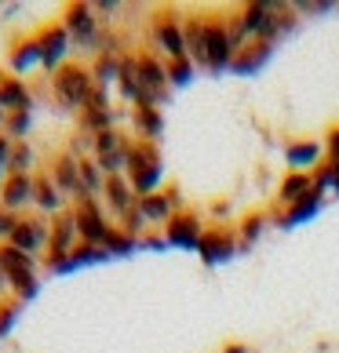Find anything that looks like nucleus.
<instances>
[{
    "instance_id": "0eeeda50",
    "label": "nucleus",
    "mask_w": 339,
    "mask_h": 353,
    "mask_svg": "<svg viewBox=\"0 0 339 353\" xmlns=\"http://www.w3.org/2000/svg\"><path fill=\"white\" fill-rule=\"evenodd\" d=\"M44 172H48V179L59 186L62 197L70 201V208L84 201V193H81V161H77V157H73L70 150H62V153L51 157Z\"/></svg>"
},
{
    "instance_id": "aec40b11",
    "label": "nucleus",
    "mask_w": 339,
    "mask_h": 353,
    "mask_svg": "<svg viewBox=\"0 0 339 353\" xmlns=\"http://www.w3.org/2000/svg\"><path fill=\"white\" fill-rule=\"evenodd\" d=\"M182 33H186V55H190V62L208 70V59H204V19H186V22H182Z\"/></svg>"
},
{
    "instance_id": "ddd939ff",
    "label": "nucleus",
    "mask_w": 339,
    "mask_h": 353,
    "mask_svg": "<svg viewBox=\"0 0 339 353\" xmlns=\"http://www.w3.org/2000/svg\"><path fill=\"white\" fill-rule=\"evenodd\" d=\"M0 208L11 215H26L33 208V175H8L0 182Z\"/></svg>"
},
{
    "instance_id": "6e6552de",
    "label": "nucleus",
    "mask_w": 339,
    "mask_h": 353,
    "mask_svg": "<svg viewBox=\"0 0 339 353\" xmlns=\"http://www.w3.org/2000/svg\"><path fill=\"white\" fill-rule=\"evenodd\" d=\"M238 48L230 41V26L219 22V19H204V59H208V70L219 73V70H230Z\"/></svg>"
},
{
    "instance_id": "a878e982",
    "label": "nucleus",
    "mask_w": 339,
    "mask_h": 353,
    "mask_svg": "<svg viewBox=\"0 0 339 353\" xmlns=\"http://www.w3.org/2000/svg\"><path fill=\"white\" fill-rule=\"evenodd\" d=\"M197 248H201V255L208 259V263H215V259H226L233 252V241L230 237H219V233H204Z\"/></svg>"
},
{
    "instance_id": "c9c22d12",
    "label": "nucleus",
    "mask_w": 339,
    "mask_h": 353,
    "mask_svg": "<svg viewBox=\"0 0 339 353\" xmlns=\"http://www.w3.org/2000/svg\"><path fill=\"white\" fill-rule=\"evenodd\" d=\"M0 135H4V113H0Z\"/></svg>"
},
{
    "instance_id": "4be33fe9",
    "label": "nucleus",
    "mask_w": 339,
    "mask_h": 353,
    "mask_svg": "<svg viewBox=\"0 0 339 353\" xmlns=\"http://www.w3.org/2000/svg\"><path fill=\"white\" fill-rule=\"evenodd\" d=\"M33 132V110L22 113H4V139L8 142H26V135Z\"/></svg>"
},
{
    "instance_id": "b1692460",
    "label": "nucleus",
    "mask_w": 339,
    "mask_h": 353,
    "mask_svg": "<svg viewBox=\"0 0 339 353\" xmlns=\"http://www.w3.org/2000/svg\"><path fill=\"white\" fill-rule=\"evenodd\" d=\"M128 139L121 128H110V132H99V135H91V153L95 157H106V153H117L121 146H128Z\"/></svg>"
},
{
    "instance_id": "f704fd0d",
    "label": "nucleus",
    "mask_w": 339,
    "mask_h": 353,
    "mask_svg": "<svg viewBox=\"0 0 339 353\" xmlns=\"http://www.w3.org/2000/svg\"><path fill=\"white\" fill-rule=\"evenodd\" d=\"M4 299H11V284H8V273H4V266H0V303Z\"/></svg>"
},
{
    "instance_id": "7ed1b4c3",
    "label": "nucleus",
    "mask_w": 339,
    "mask_h": 353,
    "mask_svg": "<svg viewBox=\"0 0 339 353\" xmlns=\"http://www.w3.org/2000/svg\"><path fill=\"white\" fill-rule=\"evenodd\" d=\"M48 241H51V219L41 212H30V215H19L15 230H11L8 244L19 248V252L33 255V259H44L48 252Z\"/></svg>"
},
{
    "instance_id": "bb28decb",
    "label": "nucleus",
    "mask_w": 339,
    "mask_h": 353,
    "mask_svg": "<svg viewBox=\"0 0 339 353\" xmlns=\"http://www.w3.org/2000/svg\"><path fill=\"white\" fill-rule=\"evenodd\" d=\"M135 248H139V241H132L121 226H113L106 244H102V252H106V255H128V252H135Z\"/></svg>"
},
{
    "instance_id": "2f4dec72",
    "label": "nucleus",
    "mask_w": 339,
    "mask_h": 353,
    "mask_svg": "<svg viewBox=\"0 0 339 353\" xmlns=\"http://www.w3.org/2000/svg\"><path fill=\"white\" fill-rule=\"evenodd\" d=\"M91 8H95V15H99L102 26L113 22V15H124V4H113V0H99V4H91Z\"/></svg>"
},
{
    "instance_id": "423d86ee",
    "label": "nucleus",
    "mask_w": 339,
    "mask_h": 353,
    "mask_svg": "<svg viewBox=\"0 0 339 353\" xmlns=\"http://www.w3.org/2000/svg\"><path fill=\"white\" fill-rule=\"evenodd\" d=\"M33 41L41 44V70L44 77H51L55 70H62L70 62V51H73V41H70V33H66V26L62 22H48L41 33H33Z\"/></svg>"
},
{
    "instance_id": "c85d7f7f",
    "label": "nucleus",
    "mask_w": 339,
    "mask_h": 353,
    "mask_svg": "<svg viewBox=\"0 0 339 353\" xmlns=\"http://www.w3.org/2000/svg\"><path fill=\"white\" fill-rule=\"evenodd\" d=\"M19 313H22L19 299H4V303H0V339L11 335V328H15V321H19Z\"/></svg>"
},
{
    "instance_id": "412c9836",
    "label": "nucleus",
    "mask_w": 339,
    "mask_h": 353,
    "mask_svg": "<svg viewBox=\"0 0 339 353\" xmlns=\"http://www.w3.org/2000/svg\"><path fill=\"white\" fill-rule=\"evenodd\" d=\"M270 48L273 44H267V41H255L252 44V51H238V55H233V62H230V70H238V73H252V70H259L263 66V62L270 59Z\"/></svg>"
},
{
    "instance_id": "dca6fc26",
    "label": "nucleus",
    "mask_w": 339,
    "mask_h": 353,
    "mask_svg": "<svg viewBox=\"0 0 339 353\" xmlns=\"http://www.w3.org/2000/svg\"><path fill=\"white\" fill-rule=\"evenodd\" d=\"M201 237H204V230H201L197 215H172V222L164 226V241L179 244V248H197Z\"/></svg>"
},
{
    "instance_id": "5701e85b",
    "label": "nucleus",
    "mask_w": 339,
    "mask_h": 353,
    "mask_svg": "<svg viewBox=\"0 0 339 353\" xmlns=\"http://www.w3.org/2000/svg\"><path fill=\"white\" fill-rule=\"evenodd\" d=\"M117 73H121V59H106V55L91 59V81H95V88L117 84Z\"/></svg>"
},
{
    "instance_id": "a211bd4d",
    "label": "nucleus",
    "mask_w": 339,
    "mask_h": 353,
    "mask_svg": "<svg viewBox=\"0 0 339 353\" xmlns=\"http://www.w3.org/2000/svg\"><path fill=\"white\" fill-rule=\"evenodd\" d=\"M8 62H11V70H15V77H22V73H30V70H37L41 66V44L33 41H19L15 48H11V55H8Z\"/></svg>"
},
{
    "instance_id": "2eb2a0df",
    "label": "nucleus",
    "mask_w": 339,
    "mask_h": 353,
    "mask_svg": "<svg viewBox=\"0 0 339 353\" xmlns=\"http://www.w3.org/2000/svg\"><path fill=\"white\" fill-rule=\"evenodd\" d=\"M22 110H33V88L22 77L0 73V113H22Z\"/></svg>"
},
{
    "instance_id": "72a5a7b5",
    "label": "nucleus",
    "mask_w": 339,
    "mask_h": 353,
    "mask_svg": "<svg viewBox=\"0 0 339 353\" xmlns=\"http://www.w3.org/2000/svg\"><path fill=\"white\" fill-rule=\"evenodd\" d=\"M259 222H263V219H249V222H244V241H255V233H259Z\"/></svg>"
},
{
    "instance_id": "9b49d317",
    "label": "nucleus",
    "mask_w": 339,
    "mask_h": 353,
    "mask_svg": "<svg viewBox=\"0 0 339 353\" xmlns=\"http://www.w3.org/2000/svg\"><path fill=\"white\" fill-rule=\"evenodd\" d=\"M102 208H106V215L113 222H121L128 212H135L139 208V193L132 190V182H128V175H113L106 179V186H102Z\"/></svg>"
},
{
    "instance_id": "6ab92c4d",
    "label": "nucleus",
    "mask_w": 339,
    "mask_h": 353,
    "mask_svg": "<svg viewBox=\"0 0 339 353\" xmlns=\"http://www.w3.org/2000/svg\"><path fill=\"white\" fill-rule=\"evenodd\" d=\"M41 172V157L30 142H15L11 146V161H8V175H37Z\"/></svg>"
},
{
    "instance_id": "4468645a",
    "label": "nucleus",
    "mask_w": 339,
    "mask_h": 353,
    "mask_svg": "<svg viewBox=\"0 0 339 353\" xmlns=\"http://www.w3.org/2000/svg\"><path fill=\"white\" fill-rule=\"evenodd\" d=\"M70 208V201L59 193V186L48 179V172L41 168V172L33 175V212H41V215H48V219H55V215H62Z\"/></svg>"
},
{
    "instance_id": "473e14b6",
    "label": "nucleus",
    "mask_w": 339,
    "mask_h": 353,
    "mask_svg": "<svg viewBox=\"0 0 339 353\" xmlns=\"http://www.w3.org/2000/svg\"><path fill=\"white\" fill-rule=\"evenodd\" d=\"M15 222H19V215H11V212H4V208H0V244H8L11 230H15Z\"/></svg>"
},
{
    "instance_id": "f03ea898",
    "label": "nucleus",
    "mask_w": 339,
    "mask_h": 353,
    "mask_svg": "<svg viewBox=\"0 0 339 353\" xmlns=\"http://www.w3.org/2000/svg\"><path fill=\"white\" fill-rule=\"evenodd\" d=\"M0 266L8 273V284H11V299L19 303H30V299L41 292V259L19 252L11 244H0Z\"/></svg>"
},
{
    "instance_id": "7c9ffc66",
    "label": "nucleus",
    "mask_w": 339,
    "mask_h": 353,
    "mask_svg": "<svg viewBox=\"0 0 339 353\" xmlns=\"http://www.w3.org/2000/svg\"><path fill=\"white\" fill-rule=\"evenodd\" d=\"M164 66H168V84H190V77H193V62L190 59L164 62Z\"/></svg>"
},
{
    "instance_id": "9d476101",
    "label": "nucleus",
    "mask_w": 339,
    "mask_h": 353,
    "mask_svg": "<svg viewBox=\"0 0 339 353\" xmlns=\"http://www.w3.org/2000/svg\"><path fill=\"white\" fill-rule=\"evenodd\" d=\"M135 70H139V84L142 91L150 95L153 106H161V102L168 99V66L161 62V55H153V51H139L135 55Z\"/></svg>"
},
{
    "instance_id": "393cba45",
    "label": "nucleus",
    "mask_w": 339,
    "mask_h": 353,
    "mask_svg": "<svg viewBox=\"0 0 339 353\" xmlns=\"http://www.w3.org/2000/svg\"><path fill=\"white\" fill-rule=\"evenodd\" d=\"M310 190H314V186H310V179H307L303 172H296V175L284 179L281 201H284V204H299V201H307V197H310Z\"/></svg>"
},
{
    "instance_id": "f8f14e48",
    "label": "nucleus",
    "mask_w": 339,
    "mask_h": 353,
    "mask_svg": "<svg viewBox=\"0 0 339 353\" xmlns=\"http://www.w3.org/2000/svg\"><path fill=\"white\" fill-rule=\"evenodd\" d=\"M153 48L164 51V59H168V62L190 59V55H186V33H182V22L172 19V15L153 19Z\"/></svg>"
},
{
    "instance_id": "f3484780",
    "label": "nucleus",
    "mask_w": 339,
    "mask_h": 353,
    "mask_svg": "<svg viewBox=\"0 0 339 353\" xmlns=\"http://www.w3.org/2000/svg\"><path fill=\"white\" fill-rule=\"evenodd\" d=\"M132 124H135V139L139 142H153L164 132V117H161V106H135L132 110Z\"/></svg>"
},
{
    "instance_id": "c756f323",
    "label": "nucleus",
    "mask_w": 339,
    "mask_h": 353,
    "mask_svg": "<svg viewBox=\"0 0 339 353\" xmlns=\"http://www.w3.org/2000/svg\"><path fill=\"white\" fill-rule=\"evenodd\" d=\"M289 164L296 168H310V164H321V150L318 146H292L289 150Z\"/></svg>"
},
{
    "instance_id": "39448f33",
    "label": "nucleus",
    "mask_w": 339,
    "mask_h": 353,
    "mask_svg": "<svg viewBox=\"0 0 339 353\" xmlns=\"http://www.w3.org/2000/svg\"><path fill=\"white\" fill-rule=\"evenodd\" d=\"M73 219H77V237H81V244H95V248L106 244L110 230L117 226V222L106 215L102 201H95V197L73 204Z\"/></svg>"
},
{
    "instance_id": "20e7f679",
    "label": "nucleus",
    "mask_w": 339,
    "mask_h": 353,
    "mask_svg": "<svg viewBox=\"0 0 339 353\" xmlns=\"http://www.w3.org/2000/svg\"><path fill=\"white\" fill-rule=\"evenodd\" d=\"M62 26H66L73 48L91 51V55H95L99 37H102V22L95 15V8H91V4H70L66 11H62Z\"/></svg>"
},
{
    "instance_id": "f257e3e1",
    "label": "nucleus",
    "mask_w": 339,
    "mask_h": 353,
    "mask_svg": "<svg viewBox=\"0 0 339 353\" xmlns=\"http://www.w3.org/2000/svg\"><path fill=\"white\" fill-rule=\"evenodd\" d=\"M51 84V99H55L59 110L66 113H81L84 102L95 91V81H91V66H81V62H66L62 70H55L48 77Z\"/></svg>"
},
{
    "instance_id": "1a4fd4ad",
    "label": "nucleus",
    "mask_w": 339,
    "mask_h": 353,
    "mask_svg": "<svg viewBox=\"0 0 339 353\" xmlns=\"http://www.w3.org/2000/svg\"><path fill=\"white\" fill-rule=\"evenodd\" d=\"M77 132L84 135H99V132H110V128H117V110L110 106V95L106 88H95L91 91V99L84 102V110L77 113Z\"/></svg>"
},
{
    "instance_id": "cd10ccee",
    "label": "nucleus",
    "mask_w": 339,
    "mask_h": 353,
    "mask_svg": "<svg viewBox=\"0 0 339 353\" xmlns=\"http://www.w3.org/2000/svg\"><path fill=\"white\" fill-rule=\"evenodd\" d=\"M102 259H110L102 248H95V244H77L73 248V255H70V266L77 270V266H91V263H102Z\"/></svg>"
}]
</instances>
